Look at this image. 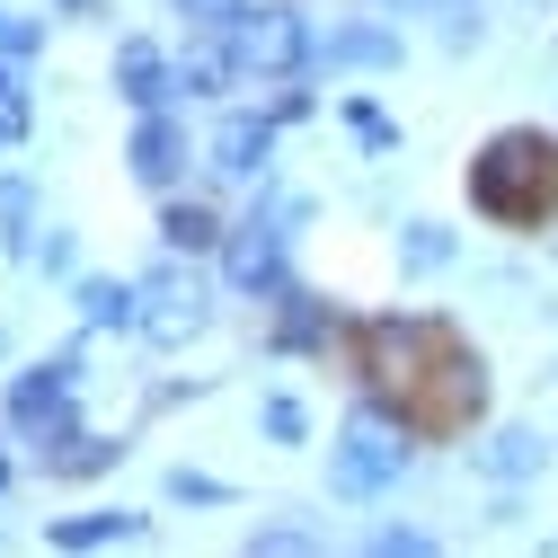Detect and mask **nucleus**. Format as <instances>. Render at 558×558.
<instances>
[{
    "label": "nucleus",
    "instance_id": "obj_1",
    "mask_svg": "<svg viewBox=\"0 0 558 558\" xmlns=\"http://www.w3.org/2000/svg\"><path fill=\"white\" fill-rule=\"evenodd\" d=\"M470 195H478V214H497V222H532L558 195V143H541V133H497V143L470 160Z\"/></svg>",
    "mask_w": 558,
    "mask_h": 558
},
{
    "label": "nucleus",
    "instance_id": "obj_2",
    "mask_svg": "<svg viewBox=\"0 0 558 558\" xmlns=\"http://www.w3.org/2000/svg\"><path fill=\"white\" fill-rule=\"evenodd\" d=\"M399 470H408V426L381 416V408H355V416H345V444H337L328 487H337V497H373V487H390Z\"/></svg>",
    "mask_w": 558,
    "mask_h": 558
},
{
    "label": "nucleus",
    "instance_id": "obj_3",
    "mask_svg": "<svg viewBox=\"0 0 558 558\" xmlns=\"http://www.w3.org/2000/svg\"><path fill=\"white\" fill-rule=\"evenodd\" d=\"M72 381H81V355H53L45 373H27V381L10 390V426H19L36 452H53L62 435H81V426H72Z\"/></svg>",
    "mask_w": 558,
    "mask_h": 558
},
{
    "label": "nucleus",
    "instance_id": "obj_4",
    "mask_svg": "<svg viewBox=\"0 0 558 558\" xmlns=\"http://www.w3.org/2000/svg\"><path fill=\"white\" fill-rule=\"evenodd\" d=\"M240 62H248V72H302V62H311V27L293 10H248Z\"/></svg>",
    "mask_w": 558,
    "mask_h": 558
},
{
    "label": "nucleus",
    "instance_id": "obj_5",
    "mask_svg": "<svg viewBox=\"0 0 558 558\" xmlns=\"http://www.w3.org/2000/svg\"><path fill=\"white\" fill-rule=\"evenodd\" d=\"M222 275H231V293H284V231L240 222L231 248H222Z\"/></svg>",
    "mask_w": 558,
    "mask_h": 558
},
{
    "label": "nucleus",
    "instance_id": "obj_6",
    "mask_svg": "<svg viewBox=\"0 0 558 558\" xmlns=\"http://www.w3.org/2000/svg\"><path fill=\"white\" fill-rule=\"evenodd\" d=\"M204 328V293L178 284V275H151V311H143V337L151 345H186Z\"/></svg>",
    "mask_w": 558,
    "mask_h": 558
},
{
    "label": "nucleus",
    "instance_id": "obj_7",
    "mask_svg": "<svg viewBox=\"0 0 558 558\" xmlns=\"http://www.w3.org/2000/svg\"><path fill=\"white\" fill-rule=\"evenodd\" d=\"M116 89H124L133 107H143V116H160V107L178 98V72H169V62H160L151 45H124V53H116Z\"/></svg>",
    "mask_w": 558,
    "mask_h": 558
},
{
    "label": "nucleus",
    "instance_id": "obj_8",
    "mask_svg": "<svg viewBox=\"0 0 558 558\" xmlns=\"http://www.w3.org/2000/svg\"><path fill=\"white\" fill-rule=\"evenodd\" d=\"M470 461L497 478V487H523L532 470H541V435H523V426H506V435H487V444H470Z\"/></svg>",
    "mask_w": 558,
    "mask_h": 558
},
{
    "label": "nucleus",
    "instance_id": "obj_9",
    "mask_svg": "<svg viewBox=\"0 0 558 558\" xmlns=\"http://www.w3.org/2000/svg\"><path fill=\"white\" fill-rule=\"evenodd\" d=\"M266 151H275V133H266L257 116H231V124L214 133V169H222V178H257Z\"/></svg>",
    "mask_w": 558,
    "mask_h": 558
},
{
    "label": "nucleus",
    "instance_id": "obj_10",
    "mask_svg": "<svg viewBox=\"0 0 558 558\" xmlns=\"http://www.w3.org/2000/svg\"><path fill=\"white\" fill-rule=\"evenodd\" d=\"M178 160H186L178 124H169V116H143V133H133V178H143V186H169Z\"/></svg>",
    "mask_w": 558,
    "mask_h": 558
},
{
    "label": "nucleus",
    "instance_id": "obj_11",
    "mask_svg": "<svg viewBox=\"0 0 558 558\" xmlns=\"http://www.w3.org/2000/svg\"><path fill=\"white\" fill-rule=\"evenodd\" d=\"M81 319L89 328H143V293H133V284H107V275H81Z\"/></svg>",
    "mask_w": 558,
    "mask_h": 558
},
{
    "label": "nucleus",
    "instance_id": "obj_12",
    "mask_svg": "<svg viewBox=\"0 0 558 558\" xmlns=\"http://www.w3.org/2000/svg\"><path fill=\"white\" fill-rule=\"evenodd\" d=\"M319 62H337V72H381V62H399V36L390 27H345V36H328Z\"/></svg>",
    "mask_w": 558,
    "mask_h": 558
},
{
    "label": "nucleus",
    "instance_id": "obj_13",
    "mask_svg": "<svg viewBox=\"0 0 558 558\" xmlns=\"http://www.w3.org/2000/svg\"><path fill=\"white\" fill-rule=\"evenodd\" d=\"M116 452H124V444H107V435H62V444L45 452V470H53V478H98Z\"/></svg>",
    "mask_w": 558,
    "mask_h": 558
},
{
    "label": "nucleus",
    "instance_id": "obj_14",
    "mask_svg": "<svg viewBox=\"0 0 558 558\" xmlns=\"http://www.w3.org/2000/svg\"><path fill=\"white\" fill-rule=\"evenodd\" d=\"M143 514H81V523H53V549H98V541H133Z\"/></svg>",
    "mask_w": 558,
    "mask_h": 558
},
{
    "label": "nucleus",
    "instance_id": "obj_15",
    "mask_svg": "<svg viewBox=\"0 0 558 558\" xmlns=\"http://www.w3.org/2000/svg\"><path fill=\"white\" fill-rule=\"evenodd\" d=\"M399 257H408L416 275H435V266H452V231H444V222H408V231H399Z\"/></svg>",
    "mask_w": 558,
    "mask_h": 558
},
{
    "label": "nucleus",
    "instance_id": "obj_16",
    "mask_svg": "<svg viewBox=\"0 0 558 558\" xmlns=\"http://www.w3.org/2000/svg\"><path fill=\"white\" fill-rule=\"evenodd\" d=\"M160 240H169V248H214V214H204V204H169Z\"/></svg>",
    "mask_w": 558,
    "mask_h": 558
},
{
    "label": "nucleus",
    "instance_id": "obj_17",
    "mask_svg": "<svg viewBox=\"0 0 558 558\" xmlns=\"http://www.w3.org/2000/svg\"><path fill=\"white\" fill-rule=\"evenodd\" d=\"M364 558H435V541H426V532H399V523H390V532H373V541H364Z\"/></svg>",
    "mask_w": 558,
    "mask_h": 558
},
{
    "label": "nucleus",
    "instance_id": "obj_18",
    "mask_svg": "<svg viewBox=\"0 0 558 558\" xmlns=\"http://www.w3.org/2000/svg\"><path fill=\"white\" fill-rule=\"evenodd\" d=\"M178 89H186V98H214V89H222V53H195V62H178Z\"/></svg>",
    "mask_w": 558,
    "mask_h": 558
},
{
    "label": "nucleus",
    "instance_id": "obj_19",
    "mask_svg": "<svg viewBox=\"0 0 558 558\" xmlns=\"http://www.w3.org/2000/svg\"><path fill=\"white\" fill-rule=\"evenodd\" d=\"M186 19H204V27L240 36V27H248V0H186Z\"/></svg>",
    "mask_w": 558,
    "mask_h": 558
},
{
    "label": "nucleus",
    "instance_id": "obj_20",
    "mask_svg": "<svg viewBox=\"0 0 558 558\" xmlns=\"http://www.w3.org/2000/svg\"><path fill=\"white\" fill-rule=\"evenodd\" d=\"M284 302H293V311H284V345H319V337H328V319H319L302 293H284Z\"/></svg>",
    "mask_w": 558,
    "mask_h": 558
},
{
    "label": "nucleus",
    "instance_id": "obj_21",
    "mask_svg": "<svg viewBox=\"0 0 558 558\" xmlns=\"http://www.w3.org/2000/svg\"><path fill=\"white\" fill-rule=\"evenodd\" d=\"M240 558H319V549H311L302 532H257V541H248Z\"/></svg>",
    "mask_w": 558,
    "mask_h": 558
},
{
    "label": "nucleus",
    "instance_id": "obj_22",
    "mask_svg": "<svg viewBox=\"0 0 558 558\" xmlns=\"http://www.w3.org/2000/svg\"><path fill=\"white\" fill-rule=\"evenodd\" d=\"M169 497H178V506H222V487L204 478V470H169Z\"/></svg>",
    "mask_w": 558,
    "mask_h": 558
},
{
    "label": "nucleus",
    "instance_id": "obj_23",
    "mask_svg": "<svg viewBox=\"0 0 558 558\" xmlns=\"http://www.w3.org/2000/svg\"><path fill=\"white\" fill-rule=\"evenodd\" d=\"M355 133H364V151H399V124L373 116V107H355Z\"/></svg>",
    "mask_w": 558,
    "mask_h": 558
},
{
    "label": "nucleus",
    "instance_id": "obj_24",
    "mask_svg": "<svg viewBox=\"0 0 558 558\" xmlns=\"http://www.w3.org/2000/svg\"><path fill=\"white\" fill-rule=\"evenodd\" d=\"M266 435L275 444H302V408L293 399H266Z\"/></svg>",
    "mask_w": 558,
    "mask_h": 558
},
{
    "label": "nucleus",
    "instance_id": "obj_25",
    "mask_svg": "<svg viewBox=\"0 0 558 558\" xmlns=\"http://www.w3.org/2000/svg\"><path fill=\"white\" fill-rule=\"evenodd\" d=\"M27 45H36L27 27H10V19H0V53H27Z\"/></svg>",
    "mask_w": 558,
    "mask_h": 558
},
{
    "label": "nucleus",
    "instance_id": "obj_26",
    "mask_svg": "<svg viewBox=\"0 0 558 558\" xmlns=\"http://www.w3.org/2000/svg\"><path fill=\"white\" fill-rule=\"evenodd\" d=\"M19 143V107H0V151H10Z\"/></svg>",
    "mask_w": 558,
    "mask_h": 558
},
{
    "label": "nucleus",
    "instance_id": "obj_27",
    "mask_svg": "<svg viewBox=\"0 0 558 558\" xmlns=\"http://www.w3.org/2000/svg\"><path fill=\"white\" fill-rule=\"evenodd\" d=\"M0 107H19V72H10V62H0Z\"/></svg>",
    "mask_w": 558,
    "mask_h": 558
},
{
    "label": "nucleus",
    "instance_id": "obj_28",
    "mask_svg": "<svg viewBox=\"0 0 558 558\" xmlns=\"http://www.w3.org/2000/svg\"><path fill=\"white\" fill-rule=\"evenodd\" d=\"M435 10H444V27H452V19H470V0H435Z\"/></svg>",
    "mask_w": 558,
    "mask_h": 558
},
{
    "label": "nucleus",
    "instance_id": "obj_29",
    "mask_svg": "<svg viewBox=\"0 0 558 558\" xmlns=\"http://www.w3.org/2000/svg\"><path fill=\"white\" fill-rule=\"evenodd\" d=\"M62 10H89V0H62Z\"/></svg>",
    "mask_w": 558,
    "mask_h": 558
},
{
    "label": "nucleus",
    "instance_id": "obj_30",
    "mask_svg": "<svg viewBox=\"0 0 558 558\" xmlns=\"http://www.w3.org/2000/svg\"><path fill=\"white\" fill-rule=\"evenodd\" d=\"M0 487H10V461H0Z\"/></svg>",
    "mask_w": 558,
    "mask_h": 558
},
{
    "label": "nucleus",
    "instance_id": "obj_31",
    "mask_svg": "<svg viewBox=\"0 0 558 558\" xmlns=\"http://www.w3.org/2000/svg\"><path fill=\"white\" fill-rule=\"evenodd\" d=\"M0 345H10V337H0Z\"/></svg>",
    "mask_w": 558,
    "mask_h": 558
}]
</instances>
